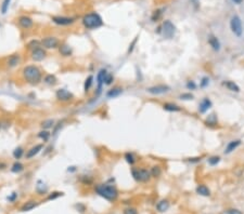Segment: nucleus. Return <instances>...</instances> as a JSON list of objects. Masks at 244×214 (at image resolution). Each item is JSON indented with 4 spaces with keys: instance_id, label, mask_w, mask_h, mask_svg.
<instances>
[{
    "instance_id": "1",
    "label": "nucleus",
    "mask_w": 244,
    "mask_h": 214,
    "mask_svg": "<svg viewBox=\"0 0 244 214\" xmlns=\"http://www.w3.org/2000/svg\"><path fill=\"white\" fill-rule=\"evenodd\" d=\"M23 77L26 80V82L33 84H38L40 81H41L42 75L40 69L35 65H28V66L24 67L23 69Z\"/></svg>"
},
{
    "instance_id": "2",
    "label": "nucleus",
    "mask_w": 244,
    "mask_h": 214,
    "mask_svg": "<svg viewBox=\"0 0 244 214\" xmlns=\"http://www.w3.org/2000/svg\"><path fill=\"white\" fill-rule=\"evenodd\" d=\"M96 192L109 201H115L118 197V190L115 186L108 184H99L96 186Z\"/></svg>"
},
{
    "instance_id": "3",
    "label": "nucleus",
    "mask_w": 244,
    "mask_h": 214,
    "mask_svg": "<svg viewBox=\"0 0 244 214\" xmlns=\"http://www.w3.org/2000/svg\"><path fill=\"white\" fill-rule=\"evenodd\" d=\"M82 23L84 25L85 28L87 29H96L99 28L103 25V20L98 13L96 12H91L88 13L86 15H84L82 20Z\"/></svg>"
},
{
    "instance_id": "4",
    "label": "nucleus",
    "mask_w": 244,
    "mask_h": 214,
    "mask_svg": "<svg viewBox=\"0 0 244 214\" xmlns=\"http://www.w3.org/2000/svg\"><path fill=\"white\" fill-rule=\"evenodd\" d=\"M131 175L137 182L146 183L151 180L150 170L144 168H136V167L131 168Z\"/></svg>"
},
{
    "instance_id": "5",
    "label": "nucleus",
    "mask_w": 244,
    "mask_h": 214,
    "mask_svg": "<svg viewBox=\"0 0 244 214\" xmlns=\"http://www.w3.org/2000/svg\"><path fill=\"white\" fill-rule=\"evenodd\" d=\"M157 32L162 34L166 39H172L176 34V26L169 20H166L163 22L162 26L158 27Z\"/></svg>"
},
{
    "instance_id": "6",
    "label": "nucleus",
    "mask_w": 244,
    "mask_h": 214,
    "mask_svg": "<svg viewBox=\"0 0 244 214\" xmlns=\"http://www.w3.org/2000/svg\"><path fill=\"white\" fill-rule=\"evenodd\" d=\"M230 28L231 32L236 35V37H241L243 34V26L242 21H241L239 15H233L230 20Z\"/></svg>"
},
{
    "instance_id": "7",
    "label": "nucleus",
    "mask_w": 244,
    "mask_h": 214,
    "mask_svg": "<svg viewBox=\"0 0 244 214\" xmlns=\"http://www.w3.org/2000/svg\"><path fill=\"white\" fill-rule=\"evenodd\" d=\"M148 93L152 94V95H162V94H165L170 91V88L167 86V84H155V86L149 87L146 89Z\"/></svg>"
},
{
    "instance_id": "8",
    "label": "nucleus",
    "mask_w": 244,
    "mask_h": 214,
    "mask_svg": "<svg viewBox=\"0 0 244 214\" xmlns=\"http://www.w3.org/2000/svg\"><path fill=\"white\" fill-rule=\"evenodd\" d=\"M52 22L60 26H68L75 23L76 17H70V16H52Z\"/></svg>"
},
{
    "instance_id": "9",
    "label": "nucleus",
    "mask_w": 244,
    "mask_h": 214,
    "mask_svg": "<svg viewBox=\"0 0 244 214\" xmlns=\"http://www.w3.org/2000/svg\"><path fill=\"white\" fill-rule=\"evenodd\" d=\"M59 46H60V42L56 37H45L41 40V47H44L45 49H56L59 48Z\"/></svg>"
},
{
    "instance_id": "10",
    "label": "nucleus",
    "mask_w": 244,
    "mask_h": 214,
    "mask_svg": "<svg viewBox=\"0 0 244 214\" xmlns=\"http://www.w3.org/2000/svg\"><path fill=\"white\" fill-rule=\"evenodd\" d=\"M56 96L59 101H61V102H70V101H72L73 97H74L73 93H71L70 91L66 90V89H59V90L56 92Z\"/></svg>"
},
{
    "instance_id": "11",
    "label": "nucleus",
    "mask_w": 244,
    "mask_h": 214,
    "mask_svg": "<svg viewBox=\"0 0 244 214\" xmlns=\"http://www.w3.org/2000/svg\"><path fill=\"white\" fill-rule=\"evenodd\" d=\"M207 42H208V44H210V48H212V50H214L215 52H218V51L220 50V47H221V44H220L219 39L217 38L215 35H208Z\"/></svg>"
},
{
    "instance_id": "12",
    "label": "nucleus",
    "mask_w": 244,
    "mask_h": 214,
    "mask_svg": "<svg viewBox=\"0 0 244 214\" xmlns=\"http://www.w3.org/2000/svg\"><path fill=\"white\" fill-rule=\"evenodd\" d=\"M19 25L24 29H29L34 25V21L27 15H22L19 17Z\"/></svg>"
},
{
    "instance_id": "13",
    "label": "nucleus",
    "mask_w": 244,
    "mask_h": 214,
    "mask_svg": "<svg viewBox=\"0 0 244 214\" xmlns=\"http://www.w3.org/2000/svg\"><path fill=\"white\" fill-rule=\"evenodd\" d=\"M106 74H108V70L102 68L97 75V83H98V92H97V94L101 93V89H102V86L104 84V79H105Z\"/></svg>"
},
{
    "instance_id": "14",
    "label": "nucleus",
    "mask_w": 244,
    "mask_h": 214,
    "mask_svg": "<svg viewBox=\"0 0 244 214\" xmlns=\"http://www.w3.org/2000/svg\"><path fill=\"white\" fill-rule=\"evenodd\" d=\"M46 51L44 50L42 48H38L35 49V50L32 51V58L35 61V62H40L42 61L45 57H46Z\"/></svg>"
},
{
    "instance_id": "15",
    "label": "nucleus",
    "mask_w": 244,
    "mask_h": 214,
    "mask_svg": "<svg viewBox=\"0 0 244 214\" xmlns=\"http://www.w3.org/2000/svg\"><path fill=\"white\" fill-rule=\"evenodd\" d=\"M213 103L212 101L210 100L208 97H204L202 101L200 102V105H199V112L201 114H205L210 107H212Z\"/></svg>"
},
{
    "instance_id": "16",
    "label": "nucleus",
    "mask_w": 244,
    "mask_h": 214,
    "mask_svg": "<svg viewBox=\"0 0 244 214\" xmlns=\"http://www.w3.org/2000/svg\"><path fill=\"white\" fill-rule=\"evenodd\" d=\"M44 148V145L42 144H37L35 145L34 147H32L29 150H27V152H26V159H32L34 158L36 155H38L40 152H41V149Z\"/></svg>"
},
{
    "instance_id": "17",
    "label": "nucleus",
    "mask_w": 244,
    "mask_h": 214,
    "mask_svg": "<svg viewBox=\"0 0 244 214\" xmlns=\"http://www.w3.org/2000/svg\"><path fill=\"white\" fill-rule=\"evenodd\" d=\"M222 86H224L225 88L227 89V90L231 91V92H236V93L240 92V87H239L234 81L225 80V81H222Z\"/></svg>"
},
{
    "instance_id": "18",
    "label": "nucleus",
    "mask_w": 244,
    "mask_h": 214,
    "mask_svg": "<svg viewBox=\"0 0 244 214\" xmlns=\"http://www.w3.org/2000/svg\"><path fill=\"white\" fill-rule=\"evenodd\" d=\"M241 145V141L240 140H233L231 142H229L227 144L226 148H225V154H231L233 150H236V148Z\"/></svg>"
},
{
    "instance_id": "19",
    "label": "nucleus",
    "mask_w": 244,
    "mask_h": 214,
    "mask_svg": "<svg viewBox=\"0 0 244 214\" xmlns=\"http://www.w3.org/2000/svg\"><path fill=\"white\" fill-rule=\"evenodd\" d=\"M205 124L207 127H210V128H214V127H216L217 124H218V118H217L216 114H210L208 115L207 117H206L205 119Z\"/></svg>"
},
{
    "instance_id": "20",
    "label": "nucleus",
    "mask_w": 244,
    "mask_h": 214,
    "mask_svg": "<svg viewBox=\"0 0 244 214\" xmlns=\"http://www.w3.org/2000/svg\"><path fill=\"white\" fill-rule=\"evenodd\" d=\"M163 108H164V110L169 112H181V107H180L179 105L175 104V103H164V104H163Z\"/></svg>"
},
{
    "instance_id": "21",
    "label": "nucleus",
    "mask_w": 244,
    "mask_h": 214,
    "mask_svg": "<svg viewBox=\"0 0 244 214\" xmlns=\"http://www.w3.org/2000/svg\"><path fill=\"white\" fill-rule=\"evenodd\" d=\"M20 62H21L20 54H13V55H11L10 57L8 58V62H7V64H8L9 67H15V66H18V65L20 64Z\"/></svg>"
},
{
    "instance_id": "22",
    "label": "nucleus",
    "mask_w": 244,
    "mask_h": 214,
    "mask_svg": "<svg viewBox=\"0 0 244 214\" xmlns=\"http://www.w3.org/2000/svg\"><path fill=\"white\" fill-rule=\"evenodd\" d=\"M169 201L166 200V199H163V200L158 201L157 204H156V210L158 211V212L163 213L165 212V211H167L168 209H169Z\"/></svg>"
},
{
    "instance_id": "23",
    "label": "nucleus",
    "mask_w": 244,
    "mask_h": 214,
    "mask_svg": "<svg viewBox=\"0 0 244 214\" xmlns=\"http://www.w3.org/2000/svg\"><path fill=\"white\" fill-rule=\"evenodd\" d=\"M59 51H60V54L63 56H71L73 53V50L72 48H71L68 44H61V46H59Z\"/></svg>"
},
{
    "instance_id": "24",
    "label": "nucleus",
    "mask_w": 244,
    "mask_h": 214,
    "mask_svg": "<svg viewBox=\"0 0 244 214\" xmlns=\"http://www.w3.org/2000/svg\"><path fill=\"white\" fill-rule=\"evenodd\" d=\"M196 194H199L200 196H204V197H208L210 196V190L206 185L201 184L196 187Z\"/></svg>"
},
{
    "instance_id": "25",
    "label": "nucleus",
    "mask_w": 244,
    "mask_h": 214,
    "mask_svg": "<svg viewBox=\"0 0 244 214\" xmlns=\"http://www.w3.org/2000/svg\"><path fill=\"white\" fill-rule=\"evenodd\" d=\"M122 93H123V88H120V87H115V88L111 89V90L106 93V96H108L109 98H115V97H117V96H119Z\"/></svg>"
},
{
    "instance_id": "26",
    "label": "nucleus",
    "mask_w": 244,
    "mask_h": 214,
    "mask_svg": "<svg viewBox=\"0 0 244 214\" xmlns=\"http://www.w3.org/2000/svg\"><path fill=\"white\" fill-rule=\"evenodd\" d=\"M150 173H151V177H160L161 174H162V168L157 164L151 167L150 169Z\"/></svg>"
},
{
    "instance_id": "27",
    "label": "nucleus",
    "mask_w": 244,
    "mask_h": 214,
    "mask_svg": "<svg viewBox=\"0 0 244 214\" xmlns=\"http://www.w3.org/2000/svg\"><path fill=\"white\" fill-rule=\"evenodd\" d=\"M36 207H37L36 201H28L21 208V211H22V212H27V211L33 210V209L36 208Z\"/></svg>"
},
{
    "instance_id": "28",
    "label": "nucleus",
    "mask_w": 244,
    "mask_h": 214,
    "mask_svg": "<svg viewBox=\"0 0 244 214\" xmlns=\"http://www.w3.org/2000/svg\"><path fill=\"white\" fill-rule=\"evenodd\" d=\"M124 159L126 160L127 163L130 164V166H134L135 162H136V157H135V155L130 152H126V154L124 155Z\"/></svg>"
},
{
    "instance_id": "29",
    "label": "nucleus",
    "mask_w": 244,
    "mask_h": 214,
    "mask_svg": "<svg viewBox=\"0 0 244 214\" xmlns=\"http://www.w3.org/2000/svg\"><path fill=\"white\" fill-rule=\"evenodd\" d=\"M92 83H93V76H88L86 78V80H85V83H84V90L85 92H88V91L90 90V88H91Z\"/></svg>"
},
{
    "instance_id": "30",
    "label": "nucleus",
    "mask_w": 244,
    "mask_h": 214,
    "mask_svg": "<svg viewBox=\"0 0 244 214\" xmlns=\"http://www.w3.org/2000/svg\"><path fill=\"white\" fill-rule=\"evenodd\" d=\"M45 83L49 84V86H53V84L56 83V78L54 75H47L46 77L44 78Z\"/></svg>"
},
{
    "instance_id": "31",
    "label": "nucleus",
    "mask_w": 244,
    "mask_h": 214,
    "mask_svg": "<svg viewBox=\"0 0 244 214\" xmlns=\"http://www.w3.org/2000/svg\"><path fill=\"white\" fill-rule=\"evenodd\" d=\"M40 47H41V41H39V40H32L28 42V44H27V48L32 51L35 50V49L40 48Z\"/></svg>"
},
{
    "instance_id": "32",
    "label": "nucleus",
    "mask_w": 244,
    "mask_h": 214,
    "mask_svg": "<svg viewBox=\"0 0 244 214\" xmlns=\"http://www.w3.org/2000/svg\"><path fill=\"white\" fill-rule=\"evenodd\" d=\"M41 127H42V129H45V130H48V129L53 128L54 120H52V119H47V120L41 122Z\"/></svg>"
},
{
    "instance_id": "33",
    "label": "nucleus",
    "mask_w": 244,
    "mask_h": 214,
    "mask_svg": "<svg viewBox=\"0 0 244 214\" xmlns=\"http://www.w3.org/2000/svg\"><path fill=\"white\" fill-rule=\"evenodd\" d=\"M23 169H24V166L21 162H15L12 166V168H11V171L13 173H20L21 171H23Z\"/></svg>"
},
{
    "instance_id": "34",
    "label": "nucleus",
    "mask_w": 244,
    "mask_h": 214,
    "mask_svg": "<svg viewBox=\"0 0 244 214\" xmlns=\"http://www.w3.org/2000/svg\"><path fill=\"white\" fill-rule=\"evenodd\" d=\"M38 137L41 138L44 142H47V141L49 140V137H50V132L47 130H44V131H40V132L38 133Z\"/></svg>"
},
{
    "instance_id": "35",
    "label": "nucleus",
    "mask_w": 244,
    "mask_h": 214,
    "mask_svg": "<svg viewBox=\"0 0 244 214\" xmlns=\"http://www.w3.org/2000/svg\"><path fill=\"white\" fill-rule=\"evenodd\" d=\"M162 14H163V9H157V10L153 12L152 17L151 18H152L153 22H157V21L161 18V16H162Z\"/></svg>"
},
{
    "instance_id": "36",
    "label": "nucleus",
    "mask_w": 244,
    "mask_h": 214,
    "mask_svg": "<svg viewBox=\"0 0 244 214\" xmlns=\"http://www.w3.org/2000/svg\"><path fill=\"white\" fill-rule=\"evenodd\" d=\"M23 154H24V150H23L22 147H16L13 150V157L15 159H20L23 156Z\"/></svg>"
},
{
    "instance_id": "37",
    "label": "nucleus",
    "mask_w": 244,
    "mask_h": 214,
    "mask_svg": "<svg viewBox=\"0 0 244 214\" xmlns=\"http://www.w3.org/2000/svg\"><path fill=\"white\" fill-rule=\"evenodd\" d=\"M10 3H11V0H3V1H2V4H1V13L2 14L7 13V11L9 10V7H10Z\"/></svg>"
},
{
    "instance_id": "38",
    "label": "nucleus",
    "mask_w": 244,
    "mask_h": 214,
    "mask_svg": "<svg viewBox=\"0 0 244 214\" xmlns=\"http://www.w3.org/2000/svg\"><path fill=\"white\" fill-rule=\"evenodd\" d=\"M207 162L210 166H217L220 162V157L219 156H212L207 159Z\"/></svg>"
},
{
    "instance_id": "39",
    "label": "nucleus",
    "mask_w": 244,
    "mask_h": 214,
    "mask_svg": "<svg viewBox=\"0 0 244 214\" xmlns=\"http://www.w3.org/2000/svg\"><path fill=\"white\" fill-rule=\"evenodd\" d=\"M113 81H114V76L112 74H110V72H108L105 76V79H104V84L110 86V84L113 83Z\"/></svg>"
},
{
    "instance_id": "40",
    "label": "nucleus",
    "mask_w": 244,
    "mask_h": 214,
    "mask_svg": "<svg viewBox=\"0 0 244 214\" xmlns=\"http://www.w3.org/2000/svg\"><path fill=\"white\" fill-rule=\"evenodd\" d=\"M193 94H191L190 92L188 93H182L179 95V98L180 100H183V101H190V100H193Z\"/></svg>"
},
{
    "instance_id": "41",
    "label": "nucleus",
    "mask_w": 244,
    "mask_h": 214,
    "mask_svg": "<svg viewBox=\"0 0 244 214\" xmlns=\"http://www.w3.org/2000/svg\"><path fill=\"white\" fill-rule=\"evenodd\" d=\"M210 84V78L208 77H203L200 81V87L201 88H206Z\"/></svg>"
},
{
    "instance_id": "42",
    "label": "nucleus",
    "mask_w": 244,
    "mask_h": 214,
    "mask_svg": "<svg viewBox=\"0 0 244 214\" xmlns=\"http://www.w3.org/2000/svg\"><path fill=\"white\" fill-rule=\"evenodd\" d=\"M186 87H187V89L188 90H195L196 89V83L194 81H192V80H189L188 82H187V84H186Z\"/></svg>"
},
{
    "instance_id": "43",
    "label": "nucleus",
    "mask_w": 244,
    "mask_h": 214,
    "mask_svg": "<svg viewBox=\"0 0 244 214\" xmlns=\"http://www.w3.org/2000/svg\"><path fill=\"white\" fill-rule=\"evenodd\" d=\"M222 214H242V212L238 209H228V210L224 211Z\"/></svg>"
},
{
    "instance_id": "44",
    "label": "nucleus",
    "mask_w": 244,
    "mask_h": 214,
    "mask_svg": "<svg viewBox=\"0 0 244 214\" xmlns=\"http://www.w3.org/2000/svg\"><path fill=\"white\" fill-rule=\"evenodd\" d=\"M62 195H63V192H52L51 195H49V197H48V200H53V199L58 198V197L62 196Z\"/></svg>"
},
{
    "instance_id": "45",
    "label": "nucleus",
    "mask_w": 244,
    "mask_h": 214,
    "mask_svg": "<svg viewBox=\"0 0 244 214\" xmlns=\"http://www.w3.org/2000/svg\"><path fill=\"white\" fill-rule=\"evenodd\" d=\"M137 40H138V38H135V39H134V41H132L131 43L129 44L128 51H127V52H128V54H129V53H131L132 51H134V49H135V46H136V43H137Z\"/></svg>"
},
{
    "instance_id": "46",
    "label": "nucleus",
    "mask_w": 244,
    "mask_h": 214,
    "mask_svg": "<svg viewBox=\"0 0 244 214\" xmlns=\"http://www.w3.org/2000/svg\"><path fill=\"white\" fill-rule=\"evenodd\" d=\"M124 214H138L135 208H127L124 210Z\"/></svg>"
},
{
    "instance_id": "47",
    "label": "nucleus",
    "mask_w": 244,
    "mask_h": 214,
    "mask_svg": "<svg viewBox=\"0 0 244 214\" xmlns=\"http://www.w3.org/2000/svg\"><path fill=\"white\" fill-rule=\"evenodd\" d=\"M201 157H193V158H189L188 161L190 162V163H196V162H200L201 161Z\"/></svg>"
},
{
    "instance_id": "48",
    "label": "nucleus",
    "mask_w": 244,
    "mask_h": 214,
    "mask_svg": "<svg viewBox=\"0 0 244 214\" xmlns=\"http://www.w3.org/2000/svg\"><path fill=\"white\" fill-rule=\"evenodd\" d=\"M15 197H16V194H15V192H13V195H12V196H11V197H9V200H10V201H13L14 199H15Z\"/></svg>"
},
{
    "instance_id": "49",
    "label": "nucleus",
    "mask_w": 244,
    "mask_h": 214,
    "mask_svg": "<svg viewBox=\"0 0 244 214\" xmlns=\"http://www.w3.org/2000/svg\"><path fill=\"white\" fill-rule=\"evenodd\" d=\"M242 1H243V0H233V2H234V3H236V4H240Z\"/></svg>"
},
{
    "instance_id": "50",
    "label": "nucleus",
    "mask_w": 244,
    "mask_h": 214,
    "mask_svg": "<svg viewBox=\"0 0 244 214\" xmlns=\"http://www.w3.org/2000/svg\"><path fill=\"white\" fill-rule=\"evenodd\" d=\"M191 1H192L193 4H195V6H198L199 4V0H191Z\"/></svg>"
}]
</instances>
